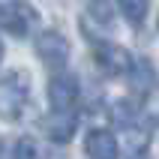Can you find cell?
Returning a JSON list of instances; mask_svg holds the SVG:
<instances>
[{
    "label": "cell",
    "mask_w": 159,
    "mask_h": 159,
    "mask_svg": "<svg viewBox=\"0 0 159 159\" xmlns=\"http://www.w3.org/2000/svg\"><path fill=\"white\" fill-rule=\"evenodd\" d=\"M30 99V84L24 72H12L0 78V120H21Z\"/></svg>",
    "instance_id": "cell-1"
},
{
    "label": "cell",
    "mask_w": 159,
    "mask_h": 159,
    "mask_svg": "<svg viewBox=\"0 0 159 159\" xmlns=\"http://www.w3.org/2000/svg\"><path fill=\"white\" fill-rule=\"evenodd\" d=\"M93 63H96V69L108 78H117V75H126V72L135 66L132 54L126 51L123 45L117 42H99L93 48Z\"/></svg>",
    "instance_id": "cell-2"
},
{
    "label": "cell",
    "mask_w": 159,
    "mask_h": 159,
    "mask_svg": "<svg viewBox=\"0 0 159 159\" xmlns=\"http://www.w3.org/2000/svg\"><path fill=\"white\" fill-rule=\"evenodd\" d=\"M81 96V84L72 72H57L48 81V105L54 114H69V108L78 102Z\"/></svg>",
    "instance_id": "cell-3"
},
{
    "label": "cell",
    "mask_w": 159,
    "mask_h": 159,
    "mask_svg": "<svg viewBox=\"0 0 159 159\" xmlns=\"http://www.w3.org/2000/svg\"><path fill=\"white\" fill-rule=\"evenodd\" d=\"M36 57L48 66V69H63L66 60H69V39L60 33V30H42L36 36Z\"/></svg>",
    "instance_id": "cell-4"
},
{
    "label": "cell",
    "mask_w": 159,
    "mask_h": 159,
    "mask_svg": "<svg viewBox=\"0 0 159 159\" xmlns=\"http://www.w3.org/2000/svg\"><path fill=\"white\" fill-rule=\"evenodd\" d=\"M111 18H114V6L111 3H90L81 15V33H87L93 42H108L105 36L111 33Z\"/></svg>",
    "instance_id": "cell-5"
},
{
    "label": "cell",
    "mask_w": 159,
    "mask_h": 159,
    "mask_svg": "<svg viewBox=\"0 0 159 159\" xmlns=\"http://www.w3.org/2000/svg\"><path fill=\"white\" fill-rule=\"evenodd\" d=\"M36 24V9L27 3H0V27L12 36H27Z\"/></svg>",
    "instance_id": "cell-6"
},
{
    "label": "cell",
    "mask_w": 159,
    "mask_h": 159,
    "mask_svg": "<svg viewBox=\"0 0 159 159\" xmlns=\"http://www.w3.org/2000/svg\"><path fill=\"white\" fill-rule=\"evenodd\" d=\"M84 153L90 159H117L120 141L111 129H90L87 138H84Z\"/></svg>",
    "instance_id": "cell-7"
},
{
    "label": "cell",
    "mask_w": 159,
    "mask_h": 159,
    "mask_svg": "<svg viewBox=\"0 0 159 159\" xmlns=\"http://www.w3.org/2000/svg\"><path fill=\"white\" fill-rule=\"evenodd\" d=\"M42 129H45V135H48V141L66 144V141H72V135H75L78 123H75V117H72V114H48L42 120Z\"/></svg>",
    "instance_id": "cell-8"
},
{
    "label": "cell",
    "mask_w": 159,
    "mask_h": 159,
    "mask_svg": "<svg viewBox=\"0 0 159 159\" xmlns=\"http://www.w3.org/2000/svg\"><path fill=\"white\" fill-rule=\"evenodd\" d=\"M114 12H120V15L129 21V24L141 27L144 18H147V12H150V3H144V0H126V3H117Z\"/></svg>",
    "instance_id": "cell-9"
},
{
    "label": "cell",
    "mask_w": 159,
    "mask_h": 159,
    "mask_svg": "<svg viewBox=\"0 0 159 159\" xmlns=\"http://www.w3.org/2000/svg\"><path fill=\"white\" fill-rule=\"evenodd\" d=\"M12 159H48V153H45V147L36 141V138L24 135V138H18V141H15Z\"/></svg>",
    "instance_id": "cell-10"
},
{
    "label": "cell",
    "mask_w": 159,
    "mask_h": 159,
    "mask_svg": "<svg viewBox=\"0 0 159 159\" xmlns=\"http://www.w3.org/2000/svg\"><path fill=\"white\" fill-rule=\"evenodd\" d=\"M141 111H144V117H147V120H156V123H159V87H150L147 93H144Z\"/></svg>",
    "instance_id": "cell-11"
},
{
    "label": "cell",
    "mask_w": 159,
    "mask_h": 159,
    "mask_svg": "<svg viewBox=\"0 0 159 159\" xmlns=\"http://www.w3.org/2000/svg\"><path fill=\"white\" fill-rule=\"evenodd\" d=\"M132 72H135V87H144V84L153 78L150 63H147V60H141V63H138V69H132Z\"/></svg>",
    "instance_id": "cell-12"
},
{
    "label": "cell",
    "mask_w": 159,
    "mask_h": 159,
    "mask_svg": "<svg viewBox=\"0 0 159 159\" xmlns=\"http://www.w3.org/2000/svg\"><path fill=\"white\" fill-rule=\"evenodd\" d=\"M0 60H3V42H0Z\"/></svg>",
    "instance_id": "cell-13"
},
{
    "label": "cell",
    "mask_w": 159,
    "mask_h": 159,
    "mask_svg": "<svg viewBox=\"0 0 159 159\" xmlns=\"http://www.w3.org/2000/svg\"><path fill=\"white\" fill-rule=\"evenodd\" d=\"M129 159H141V156H129Z\"/></svg>",
    "instance_id": "cell-14"
}]
</instances>
